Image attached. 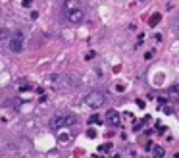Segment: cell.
<instances>
[{"instance_id": "cell-1", "label": "cell", "mask_w": 179, "mask_h": 158, "mask_svg": "<svg viewBox=\"0 0 179 158\" xmlns=\"http://www.w3.org/2000/svg\"><path fill=\"white\" fill-rule=\"evenodd\" d=\"M77 123V118L73 114H56L54 118L50 120V129L58 131L62 127H71Z\"/></svg>"}, {"instance_id": "cell-2", "label": "cell", "mask_w": 179, "mask_h": 158, "mask_svg": "<svg viewBox=\"0 0 179 158\" xmlns=\"http://www.w3.org/2000/svg\"><path fill=\"white\" fill-rule=\"evenodd\" d=\"M104 102H106V96H104V93H100V91H91L83 98V104L89 106V108H100Z\"/></svg>"}, {"instance_id": "cell-3", "label": "cell", "mask_w": 179, "mask_h": 158, "mask_svg": "<svg viewBox=\"0 0 179 158\" xmlns=\"http://www.w3.org/2000/svg\"><path fill=\"white\" fill-rule=\"evenodd\" d=\"M10 50L12 52H21L23 50V33L21 31H16L10 37Z\"/></svg>"}, {"instance_id": "cell-4", "label": "cell", "mask_w": 179, "mask_h": 158, "mask_svg": "<svg viewBox=\"0 0 179 158\" xmlns=\"http://www.w3.org/2000/svg\"><path fill=\"white\" fill-rule=\"evenodd\" d=\"M66 19L70 21V23H81L85 19V12L81 8H77V10H70V12H66Z\"/></svg>"}, {"instance_id": "cell-5", "label": "cell", "mask_w": 179, "mask_h": 158, "mask_svg": "<svg viewBox=\"0 0 179 158\" xmlns=\"http://www.w3.org/2000/svg\"><path fill=\"white\" fill-rule=\"evenodd\" d=\"M106 121H108L110 125H120L122 123V116H120V112H116V110H108Z\"/></svg>"}, {"instance_id": "cell-6", "label": "cell", "mask_w": 179, "mask_h": 158, "mask_svg": "<svg viewBox=\"0 0 179 158\" xmlns=\"http://www.w3.org/2000/svg\"><path fill=\"white\" fill-rule=\"evenodd\" d=\"M77 8H81V0H66V2H64V10H66V12H70V10H77Z\"/></svg>"}, {"instance_id": "cell-7", "label": "cell", "mask_w": 179, "mask_h": 158, "mask_svg": "<svg viewBox=\"0 0 179 158\" xmlns=\"http://www.w3.org/2000/svg\"><path fill=\"white\" fill-rule=\"evenodd\" d=\"M160 19H162L160 14H152V16L148 18V25H150V27H156L158 23H160Z\"/></svg>"}, {"instance_id": "cell-8", "label": "cell", "mask_w": 179, "mask_h": 158, "mask_svg": "<svg viewBox=\"0 0 179 158\" xmlns=\"http://www.w3.org/2000/svg\"><path fill=\"white\" fill-rule=\"evenodd\" d=\"M152 154H154V158H164L166 151H164L162 146H152Z\"/></svg>"}, {"instance_id": "cell-9", "label": "cell", "mask_w": 179, "mask_h": 158, "mask_svg": "<svg viewBox=\"0 0 179 158\" xmlns=\"http://www.w3.org/2000/svg\"><path fill=\"white\" fill-rule=\"evenodd\" d=\"M70 139H71V137H70V135H66V133H64V135H62V133L58 135V141H60V143H64V145H66V143H70Z\"/></svg>"}, {"instance_id": "cell-10", "label": "cell", "mask_w": 179, "mask_h": 158, "mask_svg": "<svg viewBox=\"0 0 179 158\" xmlns=\"http://www.w3.org/2000/svg\"><path fill=\"white\" fill-rule=\"evenodd\" d=\"M89 123H93V125H96V123H100V116H98V114H95V116H91V120H89Z\"/></svg>"}, {"instance_id": "cell-11", "label": "cell", "mask_w": 179, "mask_h": 158, "mask_svg": "<svg viewBox=\"0 0 179 158\" xmlns=\"http://www.w3.org/2000/svg\"><path fill=\"white\" fill-rule=\"evenodd\" d=\"M170 95L172 96H179V85H173V87L170 89Z\"/></svg>"}, {"instance_id": "cell-12", "label": "cell", "mask_w": 179, "mask_h": 158, "mask_svg": "<svg viewBox=\"0 0 179 158\" xmlns=\"http://www.w3.org/2000/svg\"><path fill=\"white\" fill-rule=\"evenodd\" d=\"M98 151H100V152H108V151H112V145H110V143H106V145H102Z\"/></svg>"}, {"instance_id": "cell-13", "label": "cell", "mask_w": 179, "mask_h": 158, "mask_svg": "<svg viewBox=\"0 0 179 158\" xmlns=\"http://www.w3.org/2000/svg\"><path fill=\"white\" fill-rule=\"evenodd\" d=\"M87 135H89L91 139H95V137H96V131H95V129H89V131H87Z\"/></svg>"}, {"instance_id": "cell-14", "label": "cell", "mask_w": 179, "mask_h": 158, "mask_svg": "<svg viewBox=\"0 0 179 158\" xmlns=\"http://www.w3.org/2000/svg\"><path fill=\"white\" fill-rule=\"evenodd\" d=\"M31 2H33V0H23V2H21V6H23V8H29V6H31Z\"/></svg>"}, {"instance_id": "cell-15", "label": "cell", "mask_w": 179, "mask_h": 158, "mask_svg": "<svg viewBox=\"0 0 179 158\" xmlns=\"http://www.w3.org/2000/svg\"><path fill=\"white\" fill-rule=\"evenodd\" d=\"M39 18V12H31V19H37Z\"/></svg>"}, {"instance_id": "cell-16", "label": "cell", "mask_w": 179, "mask_h": 158, "mask_svg": "<svg viewBox=\"0 0 179 158\" xmlns=\"http://www.w3.org/2000/svg\"><path fill=\"white\" fill-rule=\"evenodd\" d=\"M4 35H6V29H0V39L4 37Z\"/></svg>"}, {"instance_id": "cell-17", "label": "cell", "mask_w": 179, "mask_h": 158, "mask_svg": "<svg viewBox=\"0 0 179 158\" xmlns=\"http://www.w3.org/2000/svg\"><path fill=\"white\" fill-rule=\"evenodd\" d=\"M96 158H102V156H96Z\"/></svg>"}]
</instances>
